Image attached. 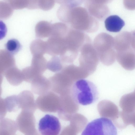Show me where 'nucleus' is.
Instances as JSON below:
<instances>
[{
    "instance_id": "nucleus-1",
    "label": "nucleus",
    "mask_w": 135,
    "mask_h": 135,
    "mask_svg": "<svg viewBox=\"0 0 135 135\" xmlns=\"http://www.w3.org/2000/svg\"><path fill=\"white\" fill-rule=\"evenodd\" d=\"M72 98L76 103L86 105L93 103L99 98V92L96 85L88 80L81 79L76 81L71 89Z\"/></svg>"
},
{
    "instance_id": "nucleus-2",
    "label": "nucleus",
    "mask_w": 135,
    "mask_h": 135,
    "mask_svg": "<svg viewBox=\"0 0 135 135\" xmlns=\"http://www.w3.org/2000/svg\"><path fill=\"white\" fill-rule=\"evenodd\" d=\"M81 135H117V128L110 119L102 117L88 123Z\"/></svg>"
},
{
    "instance_id": "nucleus-3",
    "label": "nucleus",
    "mask_w": 135,
    "mask_h": 135,
    "mask_svg": "<svg viewBox=\"0 0 135 135\" xmlns=\"http://www.w3.org/2000/svg\"><path fill=\"white\" fill-rule=\"evenodd\" d=\"M61 129L58 118L50 114H46L42 118L38 124V131L42 135H58Z\"/></svg>"
},
{
    "instance_id": "nucleus-4",
    "label": "nucleus",
    "mask_w": 135,
    "mask_h": 135,
    "mask_svg": "<svg viewBox=\"0 0 135 135\" xmlns=\"http://www.w3.org/2000/svg\"><path fill=\"white\" fill-rule=\"evenodd\" d=\"M65 37H49L46 41V54L51 56H60L65 54L66 51Z\"/></svg>"
},
{
    "instance_id": "nucleus-5",
    "label": "nucleus",
    "mask_w": 135,
    "mask_h": 135,
    "mask_svg": "<svg viewBox=\"0 0 135 135\" xmlns=\"http://www.w3.org/2000/svg\"><path fill=\"white\" fill-rule=\"evenodd\" d=\"M105 26L108 31L113 32H119L124 26V21L117 15H113L107 17L104 21Z\"/></svg>"
},
{
    "instance_id": "nucleus-6",
    "label": "nucleus",
    "mask_w": 135,
    "mask_h": 135,
    "mask_svg": "<svg viewBox=\"0 0 135 135\" xmlns=\"http://www.w3.org/2000/svg\"><path fill=\"white\" fill-rule=\"evenodd\" d=\"M18 130L16 122L8 118L0 120V135H13Z\"/></svg>"
},
{
    "instance_id": "nucleus-7",
    "label": "nucleus",
    "mask_w": 135,
    "mask_h": 135,
    "mask_svg": "<svg viewBox=\"0 0 135 135\" xmlns=\"http://www.w3.org/2000/svg\"><path fill=\"white\" fill-rule=\"evenodd\" d=\"M52 25L46 21L38 22L36 25L35 29L37 37L43 38L49 37L52 32Z\"/></svg>"
},
{
    "instance_id": "nucleus-8",
    "label": "nucleus",
    "mask_w": 135,
    "mask_h": 135,
    "mask_svg": "<svg viewBox=\"0 0 135 135\" xmlns=\"http://www.w3.org/2000/svg\"><path fill=\"white\" fill-rule=\"evenodd\" d=\"M47 61L43 55L33 56L31 67L38 74H42L47 69Z\"/></svg>"
},
{
    "instance_id": "nucleus-9",
    "label": "nucleus",
    "mask_w": 135,
    "mask_h": 135,
    "mask_svg": "<svg viewBox=\"0 0 135 135\" xmlns=\"http://www.w3.org/2000/svg\"><path fill=\"white\" fill-rule=\"evenodd\" d=\"M31 50L33 56L43 55L47 53L46 41L39 39L35 40L31 44Z\"/></svg>"
},
{
    "instance_id": "nucleus-10",
    "label": "nucleus",
    "mask_w": 135,
    "mask_h": 135,
    "mask_svg": "<svg viewBox=\"0 0 135 135\" xmlns=\"http://www.w3.org/2000/svg\"><path fill=\"white\" fill-rule=\"evenodd\" d=\"M69 29L68 26L64 23L57 22L52 24L50 36L65 37Z\"/></svg>"
},
{
    "instance_id": "nucleus-11",
    "label": "nucleus",
    "mask_w": 135,
    "mask_h": 135,
    "mask_svg": "<svg viewBox=\"0 0 135 135\" xmlns=\"http://www.w3.org/2000/svg\"><path fill=\"white\" fill-rule=\"evenodd\" d=\"M63 62L60 57L53 56L47 62V69L54 72L61 71L64 68Z\"/></svg>"
},
{
    "instance_id": "nucleus-12",
    "label": "nucleus",
    "mask_w": 135,
    "mask_h": 135,
    "mask_svg": "<svg viewBox=\"0 0 135 135\" xmlns=\"http://www.w3.org/2000/svg\"><path fill=\"white\" fill-rule=\"evenodd\" d=\"M13 9L5 1H0V19L6 20L12 15Z\"/></svg>"
},
{
    "instance_id": "nucleus-13",
    "label": "nucleus",
    "mask_w": 135,
    "mask_h": 135,
    "mask_svg": "<svg viewBox=\"0 0 135 135\" xmlns=\"http://www.w3.org/2000/svg\"><path fill=\"white\" fill-rule=\"evenodd\" d=\"M7 51L10 54L14 55L21 49V45L19 41L15 39L9 40L5 44Z\"/></svg>"
},
{
    "instance_id": "nucleus-14",
    "label": "nucleus",
    "mask_w": 135,
    "mask_h": 135,
    "mask_svg": "<svg viewBox=\"0 0 135 135\" xmlns=\"http://www.w3.org/2000/svg\"><path fill=\"white\" fill-rule=\"evenodd\" d=\"M71 8L66 4L61 5L57 12V16L60 20L65 23H68Z\"/></svg>"
},
{
    "instance_id": "nucleus-15",
    "label": "nucleus",
    "mask_w": 135,
    "mask_h": 135,
    "mask_svg": "<svg viewBox=\"0 0 135 135\" xmlns=\"http://www.w3.org/2000/svg\"><path fill=\"white\" fill-rule=\"evenodd\" d=\"M4 100L7 112H15L19 109L17 95H13L8 96Z\"/></svg>"
},
{
    "instance_id": "nucleus-16",
    "label": "nucleus",
    "mask_w": 135,
    "mask_h": 135,
    "mask_svg": "<svg viewBox=\"0 0 135 135\" xmlns=\"http://www.w3.org/2000/svg\"><path fill=\"white\" fill-rule=\"evenodd\" d=\"M55 0H38V9L47 11L52 9L55 5Z\"/></svg>"
},
{
    "instance_id": "nucleus-17",
    "label": "nucleus",
    "mask_w": 135,
    "mask_h": 135,
    "mask_svg": "<svg viewBox=\"0 0 135 135\" xmlns=\"http://www.w3.org/2000/svg\"><path fill=\"white\" fill-rule=\"evenodd\" d=\"M7 110L4 99L0 97V120L6 116Z\"/></svg>"
},
{
    "instance_id": "nucleus-18",
    "label": "nucleus",
    "mask_w": 135,
    "mask_h": 135,
    "mask_svg": "<svg viewBox=\"0 0 135 135\" xmlns=\"http://www.w3.org/2000/svg\"><path fill=\"white\" fill-rule=\"evenodd\" d=\"M26 5V8L30 9H33L38 8V0H24Z\"/></svg>"
},
{
    "instance_id": "nucleus-19",
    "label": "nucleus",
    "mask_w": 135,
    "mask_h": 135,
    "mask_svg": "<svg viewBox=\"0 0 135 135\" xmlns=\"http://www.w3.org/2000/svg\"><path fill=\"white\" fill-rule=\"evenodd\" d=\"M7 29L6 24L0 20V40L4 38L6 35Z\"/></svg>"
},
{
    "instance_id": "nucleus-20",
    "label": "nucleus",
    "mask_w": 135,
    "mask_h": 135,
    "mask_svg": "<svg viewBox=\"0 0 135 135\" xmlns=\"http://www.w3.org/2000/svg\"><path fill=\"white\" fill-rule=\"evenodd\" d=\"M83 0H68L66 4L71 8H73L80 5Z\"/></svg>"
},
{
    "instance_id": "nucleus-21",
    "label": "nucleus",
    "mask_w": 135,
    "mask_h": 135,
    "mask_svg": "<svg viewBox=\"0 0 135 135\" xmlns=\"http://www.w3.org/2000/svg\"><path fill=\"white\" fill-rule=\"evenodd\" d=\"M55 2L61 5L66 3L68 0H55Z\"/></svg>"
},
{
    "instance_id": "nucleus-22",
    "label": "nucleus",
    "mask_w": 135,
    "mask_h": 135,
    "mask_svg": "<svg viewBox=\"0 0 135 135\" xmlns=\"http://www.w3.org/2000/svg\"><path fill=\"white\" fill-rule=\"evenodd\" d=\"M2 83V80L0 78V97L2 93V88L1 87V84Z\"/></svg>"
},
{
    "instance_id": "nucleus-23",
    "label": "nucleus",
    "mask_w": 135,
    "mask_h": 135,
    "mask_svg": "<svg viewBox=\"0 0 135 135\" xmlns=\"http://www.w3.org/2000/svg\"><path fill=\"white\" fill-rule=\"evenodd\" d=\"M6 0H4V1H6Z\"/></svg>"
}]
</instances>
